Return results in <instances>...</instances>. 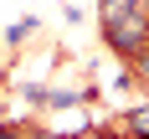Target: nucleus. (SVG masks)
Instances as JSON below:
<instances>
[{"instance_id":"f257e3e1","label":"nucleus","mask_w":149,"mask_h":139,"mask_svg":"<svg viewBox=\"0 0 149 139\" xmlns=\"http://www.w3.org/2000/svg\"><path fill=\"white\" fill-rule=\"evenodd\" d=\"M103 31L118 57H144V41H149L144 0H103Z\"/></svg>"},{"instance_id":"f03ea898","label":"nucleus","mask_w":149,"mask_h":139,"mask_svg":"<svg viewBox=\"0 0 149 139\" xmlns=\"http://www.w3.org/2000/svg\"><path fill=\"white\" fill-rule=\"evenodd\" d=\"M123 129H129V134H149V103H144V108H134V113L123 119Z\"/></svg>"},{"instance_id":"7ed1b4c3","label":"nucleus","mask_w":149,"mask_h":139,"mask_svg":"<svg viewBox=\"0 0 149 139\" xmlns=\"http://www.w3.org/2000/svg\"><path fill=\"white\" fill-rule=\"evenodd\" d=\"M139 67H144V77H149V52H144V62H139Z\"/></svg>"}]
</instances>
